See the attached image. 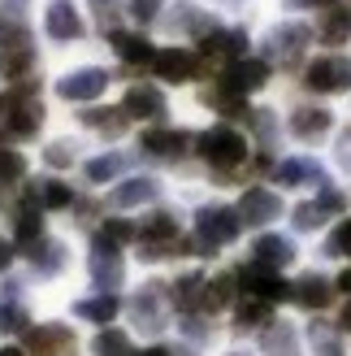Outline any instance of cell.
Returning <instances> with one entry per match:
<instances>
[{"mask_svg":"<svg viewBox=\"0 0 351 356\" xmlns=\"http://www.w3.org/2000/svg\"><path fill=\"white\" fill-rule=\"evenodd\" d=\"M308 40H312V26L308 22H282V26H273L269 31V61L286 65V70L300 65Z\"/></svg>","mask_w":351,"mask_h":356,"instance_id":"cell-5","label":"cell"},{"mask_svg":"<svg viewBox=\"0 0 351 356\" xmlns=\"http://www.w3.org/2000/svg\"><path fill=\"white\" fill-rule=\"evenodd\" d=\"M221 83L230 87V92H239V96H248V92H260V87L269 83V61H252V57H243V61H230V70L221 74Z\"/></svg>","mask_w":351,"mask_h":356,"instance_id":"cell-9","label":"cell"},{"mask_svg":"<svg viewBox=\"0 0 351 356\" xmlns=\"http://www.w3.org/2000/svg\"><path fill=\"white\" fill-rule=\"evenodd\" d=\"M152 65H156V79H165V83H191V79L200 74V57H196V52H187V48L156 52Z\"/></svg>","mask_w":351,"mask_h":356,"instance_id":"cell-7","label":"cell"},{"mask_svg":"<svg viewBox=\"0 0 351 356\" xmlns=\"http://www.w3.org/2000/svg\"><path fill=\"white\" fill-rule=\"evenodd\" d=\"M200 300H204V278L200 274H182L178 282H173V305L191 309V305H200Z\"/></svg>","mask_w":351,"mask_h":356,"instance_id":"cell-35","label":"cell"},{"mask_svg":"<svg viewBox=\"0 0 351 356\" xmlns=\"http://www.w3.org/2000/svg\"><path fill=\"white\" fill-rule=\"evenodd\" d=\"M156 187L152 178H130V183H117V191H113V204L117 209H135V204H148V200H156Z\"/></svg>","mask_w":351,"mask_h":356,"instance_id":"cell-24","label":"cell"},{"mask_svg":"<svg viewBox=\"0 0 351 356\" xmlns=\"http://www.w3.org/2000/svg\"><path fill=\"white\" fill-rule=\"evenodd\" d=\"M139 235V230L130 226V222H121V218H113V222H104L100 226V235H96V243L100 248H121V243H130Z\"/></svg>","mask_w":351,"mask_h":356,"instance_id":"cell-34","label":"cell"},{"mask_svg":"<svg viewBox=\"0 0 351 356\" xmlns=\"http://www.w3.org/2000/svg\"><path fill=\"white\" fill-rule=\"evenodd\" d=\"M156 5H161V0H130V13L139 17V22H152V17H156Z\"/></svg>","mask_w":351,"mask_h":356,"instance_id":"cell-44","label":"cell"},{"mask_svg":"<svg viewBox=\"0 0 351 356\" xmlns=\"http://www.w3.org/2000/svg\"><path fill=\"white\" fill-rule=\"evenodd\" d=\"M252 252H256V265H265V270H282V265H291L295 248H291V239H282V235H260V239L252 243Z\"/></svg>","mask_w":351,"mask_h":356,"instance_id":"cell-16","label":"cell"},{"mask_svg":"<svg viewBox=\"0 0 351 356\" xmlns=\"http://www.w3.org/2000/svg\"><path fill=\"white\" fill-rule=\"evenodd\" d=\"M104 87H109V74L92 65V70H74V74H65L57 83V96H65V100H96Z\"/></svg>","mask_w":351,"mask_h":356,"instance_id":"cell-11","label":"cell"},{"mask_svg":"<svg viewBox=\"0 0 351 356\" xmlns=\"http://www.w3.org/2000/svg\"><path fill=\"white\" fill-rule=\"evenodd\" d=\"M234 317H239V330H260V326L273 322V305H265V300H248Z\"/></svg>","mask_w":351,"mask_h":356,"instance_id":"cell-31","label":"cell"},{"mask_svg":"<svg viewBox=\"0 0 351 356\" xmlns=\"http://www.w3.org/2000/svg\"><path fill=\"white\" fill-rule=\"evenodd\" d=\"M265 356H295V330L291 326H269L265 330Z\"/></svg>","mask_w":351,"mask_h":356,"instance_id":"cell-36","label":"cell"},{"mask_svg":"<svg viewBox=\"0 0 351 356\" xmlns=\"http://www.w3.org/2000/svg\"><path fill=\"white\" fill-rule=\"evenodd\" d=\"M200 52L208 61H243V52H248V35L243 31H208L200 40Z\"/></svg>","mask_w":351,"mask_h":356,"instance_id":"cell-10","label":"cell"},{"mask_svg":"<svg viewBox=\"0 0 351 356\" xmlns=\"http://www.w3.org/2000/svg\"><path fill=\"white\" fill-rule=\"evenodd\" d=\"M74 313L83 317V322H113L117 317V300L113 296H96V300H78Z\"/></svg>","mask_w":351,"mask_h":356,"instance_id":"cell-29","label":"cell"},{"mask_svg":"<svg viewBox=\"0 0 351 356\" xmlns=\"http://www.w3.org/2000/svg\"><path fill=\"white\" fill-rule=\"evenodd\" d=\"M317 209H321V213H347V195H343L339 187H321Z\"/></svg>","mask_w":351,"mask_h":356,"instance_id":"cell-41","label":"cell"},{"mask_svg":"<svg viewBox=\"0 0 351 356\" xmlns=\"http://www.w3.org/2000/svg\"><path fill=\"white\" fill-rule=\"evenodd\" d=\"M92 278H96V287H117V282H121V257L113 252V248H100L96 243V252H92Z\"/></svg>","mask_w":351,"mask_h":356,"instance_id":"cell-22","label":"cell"},{"mask_svg":"<svg viewBox=\"0 0 351 356\" xmlns=\"http://www.w3.org/2000/svg\"><path fill=\"white\" fill-rule=\"evenodd\" d=\"M121 170V156L113 152V156H100V161H92L87 165V178H92V183H109V178Z\"/></svg>","mask_w":351,"mask_h":356,"instance_id":"cell-39","label":"cell"},{"mask_svg":"<svg viewBox=\"0 0 351 356\" xmlns=\"http://www.w3.org/2000/svg\"><path fill=\"white\" fill-rule=\"evenodd\" d=\"M22 174H26V156L17 148H0V183H13Z\"/></svg>","mask_w":351,"mask_h":356,"instance_id":"cell-37","label":"cell"},{"mask_svg":"<svg viewBox=\"0 0 351 356\" xmlns=\"http://www.w3.org/2000/svg\"><path fill=\"white\" fill-rule=\"evenodd\" d=\"M31 261H35V270H44V274H61L65 270V248L57 243V239H40L35 243V252H31Z\"/></svg>","mask_w":351,"mask_h":356,"instance_id":"cell-28","label":"cell"},{"mask_svg":"<svg viewBox=\"0 0 351 356\" xmlns=\"http://www.w3.org/2000/svg\"><path fill=\"white\" fill-rule=\"evenodd\" d=\"M144 239L148 243H178V222H173V213H152L148 226H144Z\"/></svg>","mask_w":351,"mask_h":356,"instance_id":"cell-30","label":"cell"},{"mask_svg":"<svg viewBox=\"0 0 351 356\" xmlns=\"http://www.w3.org/2000/svg\"><path fill=\"white\" fill-rule=\"evenodd\" d=\"M26 326V309H17V305H0V330L13 334V330H22Z\"/></svg>","mask_w":351,"mask_h":356,"instance_id":"cell-43","label":"cell"},{"mask_svg":"<svg viewBox=\"0 0 351 356\" xmlns=\"http://www.w3.org/2000/svg\"><path fill=\"white\" fill-rule=\"evenodd\" d=\"M0 356H26V352H17V348H5V352H0Z\"/></svg>","mask_w":351,"mask_h":356,"instance_id":"cell-51","label":"cell"},{"mask_svg":"<svg viewBox=\"0 0 351 356\" xmlns=\"http://www.w3.org/2000/svg\"><path fill=\"white\" fill-rule=\"evenodd\" d=\"M0 109H5V127L13 131V139H31L35 131H40V104H35L31 96L0 92Z\"/></svg>","mask_w":351,"mask_h":356,"instance_id":"cell-6","label":"cell"},{"mask_svg":"<svg viewBox=\"0 0 351 356\" xmlns=\"http://www.w3.org/2000/svg\"><path fill=\"white\" fill-rule=\"evenodd\" d=\"M273 218H282V200L269 191V187H252V191H243V200H239V222H248V226H265Z\"/></svg>","mask_w":351,"mask_h":356,"instance_id":"cell-8","label":"cell"},{"mask_svg":"<svg viewBox=\"0 0 351 356\" xmlns=\"http://www.w3.org/2000/svg\"><path fill=\"white\" fill-rule=\"evenodd\" d=\"M113 52L121 61H130V65H144V61H152L156 52H152V44L144 40V35H126V31H113Z\"/></svg>","mask_w":351,"mask_h":356,"instance_id":"cell-23","label":"cell"},{"mask_svg":"<svg viewBox=\"0 0 351 356\" xmlns=\"http://www.w3.org/2000/svg\"><path fill=\"white\" fill-rule=\"evenodd\" d=\"M196 148H200V156L213 170H239L243 161H248V139H243L234 127H208L200 139H196Z\"/></svg>","mask_w":351,"mask_h":356,"instance_id":"cell-1","label":"cell"},{"mask_svg":"<svg viewBox=\"0 0 351 356\" xmlns=\"http://www.w3.org/2000/svg\"><path fill=\"white\" fill-rule=\"evenodd\" d=\"M234 287H239V274H217V278H208L200 305H204V309H225V305L234 300Z\"/></svg>","mask_w":351,"mask_h":356,"instance_id":"cell-25","label":"cell"},{"mask_svg":"<svg viewBox=\"0 0 351 356\" xmlns=\"http://www.w3.org/2000/svg\"><path fill=\"white\" fill-rule=\"evenodd\" d=\"M329 127H334V118L325 109H295L291 113V135L295 139H321Z\"/></svg>","mask_w":351,"mask_h":356,"instance_id":"cell-20","label":"cell"},{"mask_svg":"<svg viewBox=\"0 0 351 356\" xmlns=\"http://www.w3.org/2000/svg\"><path fill=\"white\" fill-rule=\"evenodd\" d=\"M96 352H100V356H135V352H130V339H126L121 330H104L100 339H96Z\"/></svg>","mask_w":351,"mask_h":356,"instance_id":"cell-38","label":"cell"},{"mask_svg":"<svg viewBox=\"0 0 351 356\" xmlns=\"http://www.w3.org/2000/svg\"><path fill=\"white\" fill-rule=\"evenodd\" d=\"M187 144H191L187 131H161V127H156V131L144 135V152H148V156H161V161H173V156H182Z\"/></svg>","mask_w":351,"mask_h":356,"instance_id":"cell-14","label":"cell"},{"mask_svg":"<svg viewBox=\"0 0 351 356\" xmlns=\"http://www.w3.org/2000/svg\"><path fill=\"white\" fill-rule=\"evenodd\" d=\"M308 339L317 348V356H343V343H339V330L325 326V322H312L308 326Z\"/></svg>","mask_w":351,"mask_h":356,"instance_id":"cell-32","label":"cell"},{"mask_svg":"<svg viewBox=\"0 0 351 356\" xmlns=\"http://www.w3.org/2000/svg\"><path fill=\"white\" fill-rule=\"evenodd\" d=\"M329 9V5H339V0H291V9Z\"/></svg>","mask_w":351,"mask_h":356,"instance_id":"cell-46","label":"cell"},{"mask_svg":"<svg viewBox=\"0 0 351 356\" xmlns=\"http://www.w3.org/2000/svg\"><path fill=\"white\" fill-rule=\"evenodd\" d=\"M40 230H44V222H40V213H35V209H17L13 213V239L40 243Z\"/></svg>","mask_w":351,"mask_h":356,"instance_id":"cell-33","label":"cell"},{"mask_svg":"<svg viewBox=\"0 0 351 356\" xmlns=\"http://www.w3.org/2000/svg\"><path fill=\"white\" fill-rule=\"evenodd\" d=\"M9 261H13V243H9V239H0V270H5Z\"/></svg>","mask_w":351,"mask_h":356,"instance_id":"cell-47","label":"cell"},{"mask_svg":"<svg viewBox=\"0 0 351 356\" xmlns=\"http://www.w3.org/2000/svg\"><path fill=\"white\" fill-rule=\"evenodd\" d=\"M130 313H135V322L144 326V330H161L165 326L161 322V296H156V291H139L130 300Z\"/></svg>","mask_w":351,"mask_h":356,"instance_id":"cell-26","label":"cell"},{"mask_svg":"<svg viewBox=\"0 0 351 356\" xmlns=\"http://www.w3.org/2000/svg\"><path fill=\"white\" fill-rule=\"evenodd\" d=\"M291 300H295V305H304V309H325L329 300H334V287H329L321 274H304L300 282H295Z\"/></svg>","mask_w":351,"mask_h":356,"instance_id":"cell-17","label":"cell"},{"mask_svg":"<svg viewBox=\"0 0 351 356\" xmlns=\"http://www.w3.org/2000/svg\"><path fill=\"white\" fill-rule=\"evenodd\" d=\"M26 200L40 204V209H65L69 204V187L57 183V178H40V183L26 187Z\"/></svg>","mask_w":351,"mask_h":356,"instance_id":"cell-21","label":"cell"},{"mask_svg":"<svg viewBox=\"0 0 351 356\" xmlns=\"http://www.w3.org/2000/svg\"><path fill=\"white\" fill-rule=\"evenodd\" d=\"M304 83L312 87V92H321V96L347 92V87H351V57H339V52L317 57V61L304 70Z\"/></svg>","mask_w":351,"mask_h":356,"instance_id":"cell-3","label":"cell"},{"mask_svg":"<svg viewBox=\"0 0 351 356\" xmlns=\"http://www.w3.org/2000/svg\"><path fill=\"white\" fill-rule=\"evenodd\" d=\"M26 348H31V356H69L74 334H69V326H40L26 334Z\"/></svg>","mask_w":351,"mask_h":356,"instance_id":"cell-13","label":"cell"},{"mask_svg":"<svg viewBox=\"0 0 351 356\" xmlns=\"http://www.w3.org/2000/svg\"><path fill=\"white\" fill-rule=\"evenodd\" d=\"M87 127H96V131H104V135H121L126 131V122H130V113L126 109H87V113H78Z\"/></svg>","mask_w":351,"mask_h":356,"instance_id":"cell-27","label":"cell"},{"mask_svg":"<svg viewBox=\"0 0 351 356\" xmlns=\"http://www.w3.org/2000/svg\"><path fill=\"white\" fill-rule=\"evenodd\" d=\"M44 156H48V165H69V161H74V152H69V144H52Z\"/></svg>","mask_w":351,"mask_h":356,"instance_id":"cell-45","label":"cell"},{"mask_svg":"<svg viewBox=\"0 0 351 356\" xmlns=\"http://www.w3.org/2000/svg\"><path fill=\"white\" fill-rule=\"evenodd\" d=\"M239 209H225V204H208L200 209V218H196V248H200V257H208L213 248L221 243H230L239 235Z\"/></svg>","mask_w":351,"mask_h":356,"instance_id":"cell-2","label":"cell"},{"mask_svg":"<svg viewBox=\"0 0 351 356\" xmlns=\"http://www.w3.org/2000/svg\"><path fill=\"white\" fill-rule=\"evenodd\" d=\"M139 356H173L169 348H148V352H139Z\"/></svg>","mask_w":351,"mask_h":356,"instance_id":"cell-49","label":"cell"},{"mask_svg":"<svg viewBox=\"0 0 351 356\" xmlns=\"http://www.w3.org/2000/svg\"><path fill=\"white\" fill-rule=\"evenodd\" d=\"M121 109H126L130 118H148V122H156V118H165V96L156 92V87H130Z\"/></svg>","mask_w":351,"mask_h":356,"instance_id":"cell-15","label":"cell"},{"mask_svg":"<svg viewBox=\"0 0 351 356\" xmlns=\"http://www.w3.org/2000/svg\"><path fill=\"white\" fill-rule=\"evenodd\" d=\"M343 326H347V330H351V305H347V313H343Z\"/></svg>","mask_w":351,"mask_h":356,"instance_id":"cell-50","label":"cell"},{"mask_svg":"<svg viewBox=\"0 0 351 356\" xmlns=\"http://www.w3.org/2000/svg\"><path fill=\"white\" fill-rule=\"evenodd\" d=\"M44 26H48L52 40L69 44V40H78V35H83V17H78V9L69 5V0H52L48 13H44Z\"/></svg>","mask_w":351,"mask_h":356,"instance_id":"cell-12","label":"cell"},{"mask_svg":"<svg viewBox=\"0 0 351 356\" xmlns=\"http://www.w3.org/2000/svg\"><path fill=\"white\" fill-rule=\"evenodd\" d=\"M317 35H321V44H347L351 40V9H343V5H329L325 13H321V26H317Z\"/></svg>","mask_w":351,"mask_h":356,"instance_id":"cell-19","label":"cell"},{"mask_svg":"<svg viewBox=\"0 0 351 356\" xmlns=\"http://www.w3.org/2000/svg\"><path fill=\"white\" fill-rule=\"evenodd\" d=\"M339 291H347V296H351V270H343V274H339Z\"/></svg>","mask_w":351,"mask_h":356,"instance_id":"cell-48","label":"cell"},{"mask_svg":"<svg viewBox=\"0 0 351 356\" xmlns=\"http://www.w3.org/2000/svg\"><path fill=\"white\" fill-rule=\"evenodd\" d=\"M325 252H329V257H351V218H347V222L334 230V235H329Z\"/></svg>","mask_w":351,"mask_h":356,"instance_id":"cell-40","label":"cell"},{"mask_svg":"<svg viewBox=\"0 0 351 356\" xmlns=\"http://www.w3.org/2000/svg\"><path fill=\"white\" fill-rule=\"evenodd\" d=\"M277 183L282 187H304V183H325V170L308 156H291V161L277 165Z\"/></svg>","mask_w":351,"mask_h":356,"instance_id":"cell-18","label":"cell"},{"mask_svg":"<svg viewBox=\"0 0 351 356\" xmlns=\"http://www.w3.org/2000/svg\"><path fill=\"white\" fill-rule=\"evenodd\" d=\"M325 222V213L317 209V200H312V204H300V209H295V226H300V230H317Z\"/></svg>","mask_w":351,"mask_h":356,"instance_id":"cell-42","label":"cell"},{"mask_svg":"<svg viewBox=\"0 0 351 356\" xmlns=\"http://www.w3.org/2000/svg\"><path fill=\"white\" fill-rule=\"evenodd\" d=\"M239 287L252 300H265V305H282V300H291V291H295L277 270H265V265H256V261L248 270H239Z\"/></svg>","mask_w":351,"mask_h":356,"instance_id":"cell-4","label":"cell"}]
</instances>
